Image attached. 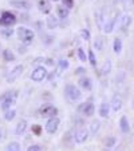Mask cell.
I'll return each mask as SVG.
<instances>
[{"instance_id":"1","label":"cell","mask_w":134,"mask_h":151,"mask_svg":"<svg viewBox=\"0 0 134 151\" xmlns=\"http://www.w3.org/2000/svg\"><path fill=\"white\" fill-rule=\"evenodd\" d=\"M16 98H17V91L4 92V94L0 96V106H1V109H3L4 111L11 109V106H14L15 102H16Z\"/></svg>"},{"instance_id":"2","label":"cell","mask_w":134,"mask_h":151,"mask_svg":"<svg viewBox=\"0 0 134 151\" xmlns=\"http://www.w3.org/2000/svg\"><path fill=\"white\" fill-rule=\"evenodd\" d=\"M16 31H17V35H19L20 40H22V43H23L24 46H30L35 36L34 31L30 28H26V27H19Z\"/></svg>"},{"instance_id":"3","label":"cell","mask_w":134,"mask_h":151,"mask_svg":"<svg viewBox=\"0 0 134 151\" xmlns=\"http://www.w3.org/2000/svg\"><path fill=\"white\" fill-rule=\"evenodd\" d=\"M64 92H66V95H67V98H69L70 100H72V102H78V100L82 98L80 90L78 88V87H75V86H72V84L66 86Z\"/></svg>"},{"instance_id":"4","label":"cell","mask_w":134,"mask_h":151,"mask_svg":"<svg viewBox=\"0 0 134 151\" xmlns=\"http://www.w3.org/2000/svg\"><path fill=\"white\" fill-rule=\"evenodd\" d=\"M16 23V16L9 11H4L0 16V26L4 27H11Z\"/></svg>"},{"instance_id":"5","label":"cell","mask_w":134,"mask_h":151,"mask_svg":"<svg viewBox=\"0 0 134 151\" xmlns=\"http://www.w3.org/2000/svg\"><path fill=\"white\" fill-rule=\"evenodd\" d=\"M39 114L43 118H51V116H56L58 114V109L52 104H43L39 109Z\"/></svg>"},{"instance_id":"6","label":"cell","mask_w":134,"mask_h":151,"mask_svg":"<svg viewBox=\"0 0 134 151\" xmlns=\"http://www.w3.org/2000/svg\"><path fill=\"white\" fill-rule=\"evenodd\" d=\"M46 76H47V71L44 67H36V68L31 72V79L34 80V82H42Z\"/></svg>"},{"instance_id":"7","label":"cell","mask_w":134,"mask_h":151,"mask_svg":"<svg viewBox=\"0 0 134 151\" xmlns=\"http://www.w3.org/2000/svg\"><path fill=\"white\" fill-rule=\"evenodd\" d=\"M58 127H59V119H58L56 116H51L49 119V122L46 123V131L51 135L56 132Z\"/></svg>"},{"instance_id":"8","label":"cell","mask_w":134,"mask_h":151,"mask_svg":"<svg viewBox=\"0 0 134 151\" xmlns=\"http://www.w3.org/2000/svg\"><path fill=\"white\" fill-rule=\"evenodd\" d=\"M9 6L15 7L17 9H30L32 7V4L30 1H27V0H11Z\"/></svg>"},{"instance_id":"9","label":"cell","mask_w":134,"mask_h":151,"mask_svg":"<svg viewBox=\"0 0 134 151\" xmlns=\"http://www.w3.org/2000/svg\"><path fill=\"white\" fill-rule=\"evenodd\" d=\"M22 72H23V66H16L8 75H7V82H8V83H14L15 80H16L20 75H22Z\"/></svg>"},{"instance_id":"10","label":"cell","mask_w":134,"mask_h":151,"mask_svg":"<svg viewBox=\"0 0 134 151\" xmlns=\"http://www.w3.org/2000/svg\"><path fill=\"white\" fill-rule=\"evenodd\" d=\"M88 138V131L86 128H79L74 135V140L77 143H85Z\"/></svg>"},{"instance_id":"11","label":"cell","mask_w":134,"mask_h":151,"mask_svg":"<svg viewBox=\"0 0 134 151\" xmlns=\"http://www.w3.org/2000/svg\"><path fill=\"white\" fill-rule=\"evenodd\" d=\"M79 111L83 112V115H86V116H93L95 107L93 103H83V104L79 106Z\"/></svg>"},{"instance_id":"12","label":"cell","mask_w":134,"mask_h":151,"mask_svg":"<svg viewBox=\"0 0 134 151\" xmlns=\"http://www.w3.org/2000/svg\"><path fill=\"white\" fill-rule=\"evenodd\" d=\"M78 84L80 86V88H83L85 91H91L93 88V82L90 78L85 76V78H80L79 82H78Z\"/></svg>"},{"instance_id":"13","label":"cell","mask_w":134,"mask_h":151,"mask_svg":"<svg viewBox=\"0 0 134 151\" xmlns=\"http://www.w3.org/2000/svg\"><path fill=\"white\" fill-rule=\"evenodd\" d=\"M38 7H39L40 12H43L46 15H49L50 11H51V4H50L49 0H39L38 1Z\"/></svg>"},{"instance_id":"14","label":"cell","mask_w":134,"mask_h":151,"mask_svg":"<svg viewBox=\"0 0 134 151\" xmlns=\"http://www.w3.org/2000/svg\"><path fill=\"white\" fill-rule=\"evenodd\" d=\"M103 22H105V15H103V11L102 9H98L95 12V23H97V27L98 29H103Z\"/></svg>"},{"instance_id":"15","label":"cell","mask_w":134,"mask_h":151,"mask_svg":"<svg viewBox=\"0 0 134 151\" xmlns=\"http://www.w3.org/2000/svg\"><path fill=\"white\" fill-rule=\"evenodd\" d=\"M111 109L114 110L115 112H118L121 109H122V99H121L120 95H115L114 98H113V100H111Z\"/></svg>"},{"instance_id":"16","label":"cell","mask_w":134,"mask_h":151,"mask_svg":"<svg viewBox=\"0 0 134 151\" xmlns=\"http://www.w3.org/2000/svg\"><path fill=\"white\" fill-rule=\"evenodd\" d=\"M46 22H47V28L49 29H54L59 26V20H58V17L54 16V15H49Z\"/></svg>"},{"instance_id":"17","label":"cell","mask_w":134,"mask_h":151,"mask_svg":"<svg viewBox=\"0 0 134 151\" xmlns=\"http://www.w3.org/2000/svg\"><path fill=\"white\" fill-rule=\"evenodd\" d=\"M26 128H27V120H26V119L19 120V123L16 124V128H15V134H16V135H22V134H24Z\"/></svg>"},{"instance_id":"18","label":"cell","mask_w":134,"mask_h":151,"mask_svg":"<svg viewBox=\"0 0 134 151\" xmlns=\"http://www.w3.org/2000/svg\"><path fill=\"white\" fill-rule=\"evenodd\" d=\"M131 23V17L129 15H122L120 20V28L121 29H126Z\"/></svg>"},{"instance_id":"19","label":"cell","mask_w":134,"mask_h":151,"mask_svg":"<svg viewBox=\"0 0 134 151\" xmlns=\"http://www.w3.org/2000/svg\"><path fill=\"white\" fill-rule=\"evenodd\" d=\"M56 12H58V16H59L60 19H66V17L69 16V14H70L69 8H67L66 6H58L56 7Z\"/></svg>"},{"instance_id":"20","label":"cell","mask_w":134,"mask_h":151,"mask_svg":"<svg viewBox=\"0 0 134 151\" xmlns=\"http://www.w3.org/2000/svg\"><path fill=\"white\" fill-rule=\"evenodd\" d=\"M115 20H117V16L113 17V19H110L107 23L105 24V27H103V31H105L106 34H111V32H113V29H114V26H115Z\"/></svg>"},{"instance_id":"21","label":"cell","mask_w":134,"mask_h":151,"mask_svg":"<svg viewBox=\"0 0 134 151\" xmlns=\"http://www.w3.org/2000/svg\"><path fill=\"white\" fill-rule=\"evenodd\" d=\"M120 127H121V131L123 132V134H126V132H129V130H130V126H129V120L126 116H122L120 120Z\"/></svg>"},{"instance_id":"22","label":"cell","mask_w":134,"mask_h":151,"mask_svg":"<svg viewBox=\"0 0 134 151\" xmlns=\"http://www.w3.org/2000/svg\"><path fill=\"white\" fill-rule=\"evenodd\" d=\"M109 114H110V104L107 103H102L99 107V115L102 118H107Z\"/></svg>"},{"instance_id":"23","label":"cell","mask_w":134,"mask_h":151,"mask_svg":"<svg viewBox=\"0 0 134 151\" xmlns=\"http://www.w3.org/2000/svg\"><path fill=\"white\" fill-rule=\"evenodd\" d=\"M111 67H113V64H111V60H107V62L103 64L102 70H101V74H102L103 76H107V75L111 72Z\"/></svg>"},{"instance_id":"24","label":"cell","mask_w":134,"mask_h":151,"mask_svg":"<svg viewBox=\"0 0 134 151\" xmlns=\"http://www.w3.org/2000/svg\"><path fill=\"white\" fill-rule=\"evenodd\" d=\"M113 50H114V52L117 55H120L121 52H122V40L121 39H114V44H113Z\"/></svg>"},{"instance_id":"25","label":"cell","mask_w":134,"mask_h":151,"mask_svg":"<svg viewBox=\"0 0 134 151\" xmlns=\"http://www.w3.org/2000/svg\"><path fill=\"white\" fill-rule=\"evenodd\" d=\"M99 127H101L99 120H93L91 124H90V132H91V135H97V132L99 131Z\"/></svg>"},{"instance_id":"26","label":"cell","mask_w":134,"mask_h":151,"mask_svg":"<svg viewBox=\"0 0 134 151\" xmlns=\"http://www.w3.org/2000/svg\"><path fill=\"white\" fill-rule=\"evenodd\" d=\"M69 66H70V63H69V60H66V59H59V63H58V71L59 72H62V71H64V70H67L69 68Z\"/></svg>"},{"instance_id":"27","label":"cell","mask_w":134,"mask_h":151,"mask_svg":"<svg viewBox=\"0 0 134 151\" xmlns=\"http://www.w3.org/2000/svg\"><path fill=\"white\" fill-rule=\"evenodd\" d=\"M3 56H4V60H7V62H14V60L16 59V56L14 55V52L9 51V50H4Z\"/></svg>"},{"instance_id":"28","label":"cell","mask_w":134,"mask_h":151,"mask_svg":"<svg viewBox=\"0 0 134 151\" xmlns=\"http://www.w3.org/2000/svg\"><path fill=\"white\" fill-rule=\"evenodd\" d=\"M15 115H16V111L8 109V110H6V112H4V119H6L7 122H11V120L15 118Z\"/></svg>"},{"instance_id":"29","label":"cell","mask_w":134,"mask_h":151,"mask_svg":"<svg viewBox=\"0 0 134 151\" xmlns=\"http://www.w3.org/2000/svg\"><path fill=\"white\" fill-rule=\"evenodd\" d=\"M6 150L7 151H19V150H22V147H20V145L17 142H11L6 147Z\"/></svg>"},{"instance_id":"30","label":"cell","mask_w":134,"mask_h":151,"mask_svg":"<svg viewBox=\"0 0 134 151\" xmlns=\"http://www.w3.org/2000/svg\"><path fill=\"white\" fill-rule=\"evenodd\" d=\"M0 35H1L3 37H6V39H8V37H11L12 35H14V29H12V28L0 29Z\"/></svg>"},{"instance_id":"31","label":"cell","mask_w":134,"mask_h":151,"mask_svg":"<svg viewBox=\"0 0 134 151\" xmlns=\"http://www.w3.org/2000/svg\"><path fill=\"white\" fill-rule=\"evenodd\" d=\"M103 47V42H102V37H97L94 42V48L97 50V51H101Z\"/></svg>"},{"instance_id":"32","label":"cell","mask_w":134,"mask_h":151,"mask_svg":"<svg viewBox=\"0 0 134 151\" xmlns=\"http://www.w3.org/2000/svg\"><path fill=\"white\" fill-rule=\"evenodd\" d=\"M115 142H117V139H115L114 137H109L107 139L105 140V145H106V147L110 148V147H113V146L115 145Z\"/></svg>"},{"instance_id":"33","label":"cell","mask_w":134,"mask_h":151,"mask_svg":"<svg viewBox=\"0 0 134 151\" xmlns=\"http://www.w3.org/2000/svg\"><path fill=\"white\" fill-rule=\"evenodd\" d=\"M88 60H90V64H91V66H95V64H97V60H95L93 50H88Z\"/></svg>"},{"instance_id":"34","label":"cell","mask_w":134,"mask_h":151,"mask_svg":"<svg viewBox=\"0 0 134 151\" xmlns=\"http://www.w3.org/2000/svg\"><path fill=\"white\" fill-rule=\"evenodd\" d=\"M78 56H79V59L82 60V62H86V60H87V56H86L85 51H83L82 48H78Z\"/></svg>"},{"instance_id":"35","label":"cell","mask_w":134,"mask_h":151,"mask_svg":"<svg viewBox=\"0 0 134 151\" xmlns=\"http://www.w3.org/2000/svg\"><path fill=\"white\" fill-rule=\"evenodd\" d=\"M32 132H34L35 135H40V132H42V127H40L39 124H34L32 126Z\"/></svg>"},{"instance_id":"36","label":"cell","mask_w":134,"mask_h":151,"mask_svg":"<svg viewBox=\"0 0 134 151\" xmlns=\"http://www.w3.org/2000/svg\"><path fill=\"white\" fill-rule=\"evenodd\" d=\"M63 6H66L67 8H72L74 7V0H62Z\"/></svg>"},{"instance_id":"37","label":"cell","mask_w":134,"mask_h":151,"mask_svg":"<svg viewBox=\"0 0 134 151\" xmlns=\"http://www.w3.org/2000/svg\"><path fill=\"white\" fill-rule=\"evenodd\" d=\"M40 150H42V147L39 145H32L27 148V151H40Z\"/></svg>"},{"instance_id":"38","label":"cell","mask_w":134,"mask_h":151,"mask_svg":"<svg viewBox=\"0 0 134 151\" xmlns=\"http://www.w3.org/2000/svg\"><path fill=\"white\" fill-rule=\"evenodd\" d=\"M82 37H83V39H85V40H88V39H90V32H88V29H82Z\"/></svg>"},{"instance_id":"39","label":"cell","mask_w":134,"mask_h":151,"mask_svg":"<svg viewBox=\"0 0 134 151\" xmlns=\"http://www.w3.org/2000/svg\"><path fill=\"white\" fill-rule=\"evenodd\" d=\"M58 72H59V71H52V72H50V75H49V80H50V82L55 80V78H56V75H58Z\"/></svg>"},{"instance_id":"40","label":"cell","mask_w":134,"mask_h":151,"mask_svg":"<svg viewBox=\"0 0 134 151\" xmlns=\"http://www.w3.org/2000/svg\"><path fill=\"white\" fill-rule=\"evenodd\" d=\"M86 74V70L83 68V67H78L77 70H75V75H83Z\"/></svg>"},{"instance_id":"41","label":"cell","mask_w":134,"mask_h":151,"mask_svg":"<svg viewBox=\"0 0 134 151\" xmlns=\"http://www.w3.org/2000/svg\"><path fill=\"white\" fill-rule=\"evenodd\" d=\"M44 62H46L47 66H52V64H54V60H52V59H46Z\"/></svg>"},{"instance_id":"42","label":"cell","mask_w":134,"mask_h":151,"mask_svg":"<svg viewBox=\"0 0 134 151\" xmlns=\"http://www.w3.org/2000/svg\"><path fill=\"white\" fill-rule=\"evenodd\" d=\"M122 1H123V3H127V1H129V0H122Z\"/></svg>"},{"instance_id":"43","label":"cell","mask_w":134,"mask_h":151,"mask_svg":"<svg viewBox=\"0 0 134 151\" xmlns=\"http://www.w3.org/2000/svg\"><path fill=\"white\" fill-rule=\"evenodd\" d=\"M131 106H133V109H134V99H133V103H131Z\"/></svg>"},{"instance_id":"44","label":"cell","mask_w":134,"mask_h":151,"mask_svg":"<svg viewBox=\"0 0 134 151\" xmlns=\"http://www.w3.org/2000/svg\"><path fill=\"white\" fill-rule=\"evenodd\" d=\"M52 1H59V0H52Z\"/></svg>"},{"instance_id":"45","label":"cell","mask_w":134,"mask_h":151,"mask_svg":"<svg viewBox=\"0 0 134 151\" xmlns=\"http://www.w3.org/2000/svg\"><path fill=\"white\" fill-rule=\"evenodd\" d=\"M0 138H1V131H0Z\"/></svg>"}]
</instances>
